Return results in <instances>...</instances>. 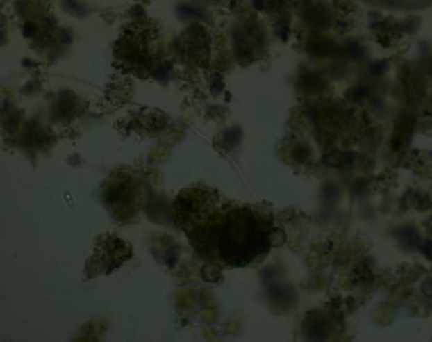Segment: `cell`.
Here are the masks:
<instances>
[{
	"label": "cell",
	"mask_w": 432,
	"mask_h": 342,
	"mask_svg": "<svg viewBox=\"0 0 432 342\" xmlns=\"http://www.w3.org/2000/svg\"><path fill=\"white\" fill-rule=\"evenodd\" d=\"M218 195L206 196L188 216L183 228L195 249L210 255L215 250L226 264L249 265L271 247V222L252 208L223 204L215 210Z\"/></svg>",
	"instance_id": "cell-1"
},
{
	"label": "cell",
	"mask_w": 432,
	"mask_h": 342,
	"mask_svg": "<svg viewBox=\"0 0 432 342\" xmlns=\"http://www.w3.org/2000/svg\"><path fill=\"white\" fill-rule=\"evenodd\" d=\"M103 196L108 209L122 219L131 218L138 211L139 190L131 180L109 184Z\"/></svg>",
	"instance_id": "cell-2"
},
{
	"label": "cell",
	"mask_w": 432,
	"mask_h": 342,
	"mask_svg": "<svg viewBox=\"0 0 432 342\" xmlns=\"http://www.w3.org/2000/svg\"><path fill=\"white\" fill-rule=\"evenodd\" d=\"M235 48L238 60L245 64L255 60L256 51L261 49L263 38L258 27L254 24L246 25L235 34Z\"/></svg>",
	"instance_id": "cell-3"
},
{
	"label": "cell",
	"mask_w": 432,
	"mask_h": 342,
	"mask_svg": "<svg viewBox=\"0 0 432 342\" xmlns=\"http://www.w3.org/2000/svg\"><path fill=\"white\" fill-rule=\"evenodd\" d=\"M190 49L191 54L199 63V65L206 68L209 65L210 54V37L203 26L195 25L191 26Z\"/></svg>",
	"instance_id": "cell-4"
},
{
	"label": "cell",
	"mask_w": 432,
	"mask_h": 342,
	"mask_svg": "<svg viewBox=\"0 0 432 342\" xmlns=\"http://www.w3.org/2000/svg\"><path fill=\"white\" fill-rule=\"evenodd\" d=\"M302 17L310 25L327 28L331 24V15L324 6L315 5L313 2L305 6Z\"/></svg>",
	"instance_id": "cell-5"
},
{
	"label": "cell",
	"mask_w": 432,
	"mask_h": 342,
	"mask_svg": "<svg viewBox=\"0 0 432 342\" xmlns=\"http://www.w3.org/2000/svg\"><path fill=\"white\" fill-rule=\"evenodd\" d=\"M306 49L309 54L315 56H329L337 52L338 48L335 42L325 38H313L306 42Z\"/></svg>",
	"instance_id": "cell-6"
},
{
	"label": "cell",
	"mask_w": 432,
	"mask_h": 342,
	"mask_svg": "<svg viewBox=\"0 0 432 342\" xmlns=\"http://www.w3.org/2000/svg\"><path fill=\"white\" fill-rule=\"evenodd\" d=\"M300 86L306 92H321L324 90L326 83L318 74L308 73L301 76Z\"/></svg>",
	"instance_id": "cell-7"
},
{
	"label": "cell",
	"mask_w": 432,
	"mask_h": 342,
	"mask_svg": "<svg viewBox=\"0 0 432 342\" xmlns=\"http://www.w3.org/2000/svg\"><path fill=\"white\" fill-rule=\"evenodd\" d=\"M369 2L387 7L413 8L430 5L432 0H368Z\"/></svg>",
	"instance_id": "cell-8"
},
{
	"label": "cell",
	"mask_w": 432,
	"mask_h": 342,
	"mask_svg": "<svg viewBox=\"0 0 432 342\" xmlns=\"http://www.w3.org/2000/svg\"><path fill=\"white\" fill-rule=\"evenodd\" d=\"M242 133L239 127H231L224 131L222 144L224 150L233 151L241 142Z\"/></svg>",
	"instance_id": "cell-9"
},
{
	"label": "cell",
	"mask_w": 432,
	"mask_h": 342,
	"mask_svg": "<svg viewBox=\"0 0 432 342\" xmlns=\"http://www.w3.org/2000/svg\"><path fill=\"white\" fill-rule=\"evenodd\" d=\"M324 162L331 167H344L352 163L353 156L351 153L332 152L324 157Z\"/></svg>",
	"instance_id": "cell-10"
},
{
	"label": "cell",
	"mask_w": 432,
	"mask_h": 342,
	"mask_svg": "<svg viewBox=\"0 0 432 342\" xmlns=\"http://www.w3.org/2000/svg\"><path fill=\"white\" fill-rule=\"evenodd\" d=\"M415 124L414 117L412 116L404 115L400 117L397 123V129L401 133H408L412 131Z\"/></svg>",
	"instance_id": "cell-11"
},
{
	"label": "cell",
	"mask_w": 432,
	"mask_h": 342,
	"mask_svg": "<svg viewBox=\"0 0 432 342\" xmlns=\"http://www.w3.org/2000/svg\"><path fill=\"white\" fill-rule=\"evenodd\" d=\"M276 33L282 41H288L290 34V27L288 23L284 21L278 22L276 25Z\"/></svg>",
	"instance_id": "cell-12"
},
{
	"label": "cell",
	"mask_w": 432,
	"mask_h": 342,
	"mask_svg": "<svg viewBox=\"0 0 432 342\" xmlns=\"http://www.w3.org/2000/svg\"><path fill=\"white\" fill-rule=\"evenodd\" d=\"M365 90L363 88H356L351 90V93L349 94L348 97L349 99L353 101H359L361 98L364 97L365 95Z\"/></svg>",
	"instance_id": "cell-13"
},
{
	"label": "cell",
	"mask_w": 432,
	"mask_h": 342,
	"mask_svg": "<svg viewBox=\"0 0 432 342\" xmlns=\"http://www.w3.org/2000/svg\"><path fill=\"white\" fill-rule=\"evenodd\" d=\"M225 88V84L223 83V81L219 80H215L212 82L211 84V92L213 94H219L222 92V90Z\"/></svg>",
	"instance_id": "cell-14"
}]
</instances>
